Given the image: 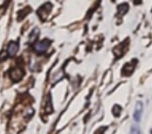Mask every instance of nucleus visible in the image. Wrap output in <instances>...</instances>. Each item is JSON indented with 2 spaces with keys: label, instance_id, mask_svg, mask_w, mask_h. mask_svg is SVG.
I'll list each match as a JSON object with an SVG mask.
<instances>
[{
  "label": "nucleus",
  "instance_id": "20e7f679",
  "mask_svg": "<svg viewBox=\"0 0 152 134\" xmlns=\"http://www.w3.org/2000/svg\"><path fill=\"white\" fill-rule=\"evenodd\" d=\"M18 49V46L16 43L11 42L8 47V53L10 56H13L16 54Z\"/></svg>",
  "mask_w": 152,
  "mask_h": 134
},
{
  "label": "nucleus",
  "instance_id": "f03ea898",
  "mask_svg": "<svg viewBox=\"0 0 152 134\" xmlns=\"http://www.w3.org/2000/svg\"><path fill=\"white\" fill-rule=\"evenodd\" d=\"M143 103H142L141 102H137L135 106V110H134V115H133L134 119L135 120V121L139 122L140 121L142 112H143Z\"/></svg>",
  "mask_w": 152,
  "mask_h": 134
},
{
  "label": "nucleus",
  "instance_id": "423d86ee",
  "mask_svg": "<svg viewBox=\"0 0 152 134\" xmlns=\"http://www.w3.org/2000/svg\"><path fill=\"white\" fill-rule=\"evenodd\" d=\"M131 134H141V130L139 126L133 125L131 127Z\"/></svg>",
  "mask_w": 152,
  "mask_h": 134
},
{
  "label": "nucleus",
  "instance_id": "39448f33",
  "mask_svg": "<svg viewBox=\"0 0 152 134\" xmlns=\"http://www.w3.org/2000/svg\"><path fill=\"white\" fill-rule=\"evenodd\" d=\"M39 31L37 29H35V30L33 31V33H32V34L30 36V42L31 43L34 42V41L37 40V37L39 34Z\"/></svg>",
  "mask_w": 152,
  "mask_h": 134
},
{
  "label": "nucleus",
  "instance_id": "7ed1b4c3",
  "mask_svg": "<svg viewBox=\"0 0 152 134\" xmlns=\"http://www.w3.org/2000/svg\"><path fill=\"white\" fill-rule=\"evenodd\" d=\"M10 76L12 79L14 81H18L19 80H20L22 79V77L23 76V70L20 69H16L14 70H12Z\"/></svg>",
  "mask_w": 152,
  "mask_h": 134
},
{
  "label": "nucleus",
  "instance_id": "f257e3e1",
  "mask_svg": "<svg viewBox=\"0 0 152 134\" xmlns=\"http://www.w3.org/2000/svg\"><path fill=\"white\" fill-rule=\"evenodd\" d=\"M50 42L51 41L50 40L45 39V40L37 43V44L35 45V50L37 51L39 53H43L44 52H45V51L47 50V49L49 48V46L50 45Z\"/></svg>",
  "mask_w": 152,
  "mask_h": 134
}]
</instances>
